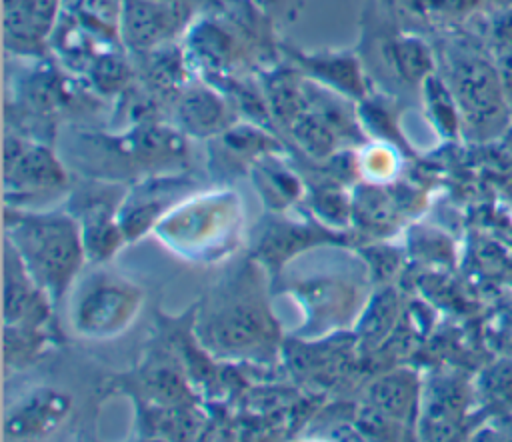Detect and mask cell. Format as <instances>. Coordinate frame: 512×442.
<instances>
[{"label":"cell","mask_w":512,"mask_h":442,"mask_svg":"<svg viewBox=\"0 0 512 442\" xmlns=\"http://www.w3.org/2000/svg\"><path fill=\"white\" fill-rule=\"evenodd\" d=\"M252 274L216 292L200 318L198 336L218 356L262 360L274 354L278 328Z\"/></svg>","instance_id":"obj_2"},{"label":"cell","mask_w":512,"mask_h":442,"mask_svg":"<svg viewBox=\"0 0 512 442\" xmlns=\"http://www.w3.org/2000/svg\"><path fill=\"white\" fill-rule=\"evenodd\" d=\"M70 400L54 390L36 392L30 400H24L14 408V414L6 418L4 430L12 436H34L52 430L68 412Z\"/></svg>","instance_id":"obj_13"},{"label":"cell","mask_w":512,"mask_h":442,"mask_svg":"<svg viewBox=\"0 0 512 442\" xmlns=\"http://www.w3.org/2000/svg\"><path fill=\"white\" fill-rule=\"evenodd\" d=\"M370 404L388 420H410L418 402V382L410 372H394L370 388Z\"/></svg>","instance_id":"obj_14"},{"label":"cell","mask_w":512,"mask_h":442,"mask_svg":"<svg viewBox=\"0 0 512 442\" xmlns=\"http://www.w3.org/2000/svg\"><path fill=\"white\" fill-rule=\"evenodd\" d=\"M8 242L32 280L56 304L76 280L86 248L80 222L66 212H6Z\"/></svg>","instance_id":"obj_1"},{"label":"cell","mask_w":512,"mask_h":442,"mask_svg":"<svg viewBox=\"0 0 512 442\" xmlns=\"http://www.w3.org/2000/svg\"><path fill=\"white\" fill-rule=\"evenodd\" d=\"M62 0H4V44L16 56L34 58L50 48Z\"/></svg>","instance_id":"obj_7"},{"label":"cell","mask_w":512,"mask_h":442,"mask_svg":"<svg viewBox=\"0 0 512 442\" xmlns=\"http://www.w3.org/2000/svg\"><path fill=\"white\" fill-rule=\"evenodd\" d=\"M500 2H508V0H500Z\"/></svg>","instance_id":"obj_21"},{"label":"cell","mask_w":512,"mask_h":442,"mask_svg":"<svg viewBox=\"0 0 512 442\" xmlns=\"http://www.w3.org/2000/svg\"><path fill=\"white\" fill-rule=\"evenodd\" d=\"M396 310H398V306H396V296L392 290H382L380 294H376L370 300V304L366 306L364 318L360 322L362 338L370 340V342L382 340L394 324Z\"/></svg>","instance_id":"obj_18"},{"label":"cell","mask_w":512,"mask_h":442,"mask_svg":"<svg viewBox=\"0 0 512 442\" xmlns=\"http://www.w3.org/2000/svg\"><path fill=\"white\" fill-rule=\"evenodd\" d=\"M358 288L342 278H312L300 282L296 292L300 294L302 304L308 312V322L316 330L344 324L352 314L358 302Z\"/></svg>","instance_id":"obj_10"},{"label":"cell","mask_w":512,"mask_h":442,"mask_svg":"<svg viewBox=\"0 0 512 442\" xmlns=\"http://www.w3.org/2000/svg\"><path fill=\"white\" fill-rule=\"evenodd\" d=\"M240 226L238 198L230 192H216L176 204L154 230L166 246L188 260H216L236 246Z\"/></svg>","instance_id":"obj_3"},{"label":"cell","mask_w":512,"mask_h":442,"mask_svg":"<svg viewBox=\"0 0 512 442\" xmlns=\"http://www.w3.org/2000/svg\"><path fill=\"white\" fill-rule=\"evenodd\" d=\"M270 158H272V152L254 160L252 176H254V184H258L262 198L270 204V208L280 210L298 196L300 186L288 170H284L278 164H270Z\"/></svg>","instance_id":"obj_15"},{"label":"cell","mask_w":512,"mask_h":442,"mask_svg":"<svg viewBox=\"0 0 512 442\" xmlns=\"http://www.w3.org/2000/svg\"><path fill=\"white\" fill-rule=\"evenodd\" d=\"M360 166L372 178H386L392 174L396 162L388 144H374L370 148L366 146L364 156L360 158Z\"/></svg>","instance_id":"obj_19"},{"label":"cell","mask_w":512,"mask_h":442,"mask_svg":"<svg viewBox=\"0 0 512 442\" xmlns=\"http://www.w3.org/2000/svg\"><path fill=\"white\" fill-rule=\"evenodd\" d=\"M142 304V292L132 282L110 272H92L72 300L70 320L86 338H112L126 330Z\"/></svg>","instance_id":"obj_5"},{"label":"cell","mask_w":512,"mask_h":442,"mask_svg":"<svg viewBox=\"0 0 512 442\" xmlns=\"http://www.w3.org/2000/svg\"><path fill=\"white\" fill-rule=\"evenodd\" d=\"M422 88V98H424V108L432 124L442 132L444 136H454L460 126V112L458 104L446 84L444 78L436 76L434 72L420 84Z\"/></svg>","instance_id":"obj_16"},{"label":"cell","mask_w":512,"mask_h":442,"mask_svg":"<svg viewBox=\"0 0 512 442\" xmlns=\"http://www.w3.org/2000/svg\"><path fill=\"white\" fill-rule=\"evenodd\" d=\"M444 80L466 130L476 138H492L504 130L510 106L496 64L474 48H454L446 56Z\"/></svg>","instance_id":"obj_4"},{"label":"cell","mask_w":512,"mask_h":442,"mask_svg":"<svg viewBox=\"0 0 512 442\" xmlns=\"http://www.w3.org/2000/svg\"><path fill=\"white\" fill-rule=\"evenodd\" d=\"M258 12H262L270 22H294L302 8L304 0H246Z\"/></svg>","instance_id":"obj_20"},{"label":"cell","mask_w":512,"mask_h":442,"mask_svg":"<svg viewBox=\"0 0 512 442\" xmlns=\"http://www.w3.org/2000/svg\"><path fill=\"white\" fill-rule=\"evenodd\" d=\"M380 54L388 70L404 84H422L434 72V56L418 36L398 34L380 44Z\"/></svg>","instance_id":"obj_12"},{"label":"cell","mask_w":512,"mask_h":442,"mask_svg":"<svg viewBox=\"0 0 512 442\" xmlns=\"http://www.w3.org/2000/svg\"><path fill=\"white\" fill-rule=\"evenodd\" d=\"M174 122L182 134L214 138L234 124L226 96L206 80L188 82L174 98Z\"/></svg>","instance_id":"obj_9"},{"label":"cell","mask_w":512,"mask_h":442,"mask_svg":"<svg viewBox=\"0 0 512 442\" xmlns=\"http://www.w3.org/2000/svg\"><path fill=\"white\" fill-rule=\"evenodd\" d=\"M314 232L312 228H304L300 224H274L268 228V232L262 238L260 244V256L268 262H284L292 252L300 248H308L314 244Z\"/></svg>","instance_id":"obj_17"},{"label":"cell","mask_w":512,"mask_h":442,"mask_svg":"<svg viewBox=\"0 0 512 442\" xmlns=\"http://www.w3.org/2000/svg\"><path fill=\"white\" fill-rule=\"evenodd\" d=\"M68 176L50 146L22 136L18 132H6L4 138V190L6 200L14 198V204L32 202L50 194H58L66 188Z\"/></svg>","instance_id":"obj_6"},{"label":"cell","mask_w":512,"mask_h":442,"mask_svg":"<svg viewBox=\"0 0 512 442\" xmlns=\"http://www.w3.org/2000/svg\"><path fill=\"white\" fill-rule=\"evenodd\" d=\"M284 54L288 64H292L304 78L314 80L356 102H360L370 92L368 74L352 52H302L300 48L284 46Z\"/></svg>","instance_id":"obj_8"},{"label":"cell","mask_w":512,"mask_h":442,"mask_svg":"<svg viewBox=\"0 0 512 442\" xmlns=\"http://www.w3.org/2000/svg\"><path fill=\"white\" fill-rule=\"evenodd\" d=\"M76 220L82 228L86 256L94 262L108 260L126 240L120 222L114 220L112 204L104 200V194L88 200Z\"/></svg>","instance_id":"obj_11"}]
</instances>
